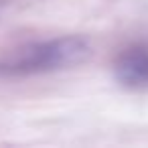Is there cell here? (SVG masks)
Masks as SVG:
<instances>
[{
	"label": "cell",
	"mask_w": 148,
	"mask_h": 148,
	"mask_svg": "<svg viewBox=\"0 0 148 148\" xmlns=\"http://www.w3.org/2000/svg\"><path fill=\"white\" fill-rule=\"evenodd\" d=\"M116 81L130 89L148 87V47L134 45L124 49L114 63Z\"/></svg>",
	"instance_id": "7a4b0ae2"
},
{
	"label": "cell",
	"mask_w": 148,
	"mask_h": 148,
	"mask_svg": "<svg viewBox=\"0 0 148 148\" xmlns=\"http://www.w3.org/2000/svg\"><path fill=\"white\" fill-rule=\"evenodd\" d=\"M91 47L81 37H57L10 49L0 57V77H27L61 71L87 61Z\"/></svg>",
	"instance_id": "6da1fadb"
}]
</instances>
